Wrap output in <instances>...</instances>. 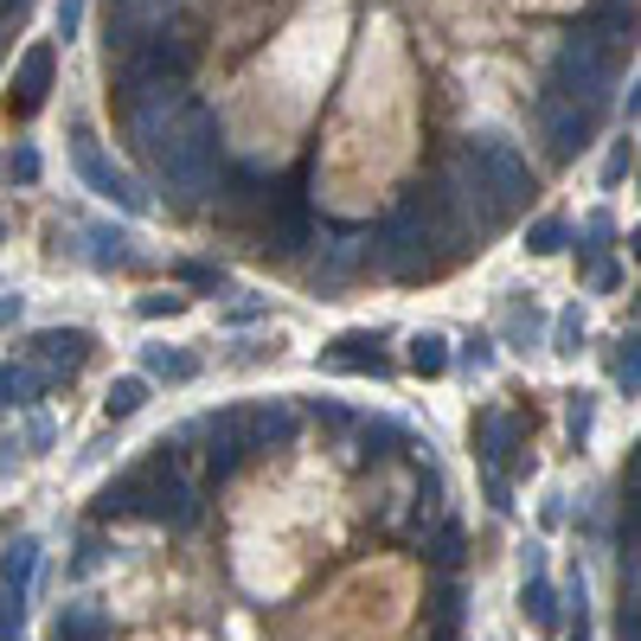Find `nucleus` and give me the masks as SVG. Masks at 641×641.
Returning a JSON list of instances; mask_svg holds the SVG:
<instances>
[{
    "label": "nucleus",
    "mask_w": 641,
    "mask_h": 641,
    "mask_svg": "<svg viewBox=\"0 0 641 641\" xmlns=\"http://www.w3.org/2000/svg\"><path fill=\"white\" fill-rule=\"evenodd\" d=\"M154 449H161V443H154ZM136 513L174 526V533H193V526L206 520V500H200L193 482H180V469H174L167 456H154L148 469H136Z\"/></svg>",
    "instance_id": "nucleus-1"
},
{
    "label": "nucleus",
    "mask_w": 641,
    "mask_h": 641,
    "mask_svg": "<svg viewBox=\"0 0 641 641\" xmlns=\"http://www.w3.org/2000/svg\"><path fill=\"white\" fill-rule=\"evenodd\" d=\"M616 90V52L603 46V39H565L559 46V65H552V90L546 97H571V103H597L603 110V97Z\"/></svg>",
    "instance_id": "nucleus-2"
},
{
    "label": "nucleus",
    "mask_w": 641,
    "mask_h": 641,
    "mask_svg": "<svg viewBox=\"0 0 641 641\" xmlns=\"http://www.w3.org/2000/svg\"><path fill=\"white\" fill-rule=\"evenodd\" d=\"M187 72H193V46H187V39H174V33L161 26V33H148L136 52H123L116 84H123V97H136L142 84H180Z\"/></svg>",
    "instance_id": "nucleus-3"
},
{
    "label": "nucleus",
    "mask_w": 641,
    "mask_h": 641,
    "mask_svg": "<svg viewBox=\"0 0 641 641\" xmlns=\"http://www.w3.org/2000/svg\"><path fill=\"white\" fill-rule=\"evenodd\" d=\"M469 161H475V174L488 180V193H495L500 213H513V206H526V200H533V167H526L507 142L482 136V142H469Z\"/></svg>",
    "instance_id": "nucleus-4"
},
{
    "label": "nucleus",
    "mask_w": 641,
    "mask_h": 641,
    "mask_svg": "<svg viewBox=\"0 0 641 641\" xmlns=\"http://www.w3.org/2000/svg\"><path fill=\"white\" fill-rule=\"evenodd\" d=\"M539 123H546L552 161H577V154L590 148V136H597L603 110H597V103H571V97H539Z\"/></svg>",
    "instance_id": "nucleus-5"
},
{
    "label": "nucleus",
    "mask_w": 641,
    "mask_h": 641,
    "mask_svg": "<svg viewBox=\"0 0 641 641\" xmlns=\"http://www.w3.org/2000/svg\"><path fill=\"white\" fill-rule=\"evenodd\" d=\"M77 180L97 193V200H110V206H123V213H148V193L129 180V174H116L110 161H103V148L97 142H84L77 136Z\"/></svg>",
    "instance_id": "nucleus-6"
},
{
    "label": "nucleus",
    "mask_w": 641,
    "mask_h": 641,
    "mask_svg": "<svg viewBox=\"0 0 641 641\" xmlns=\"http://www.w3.org/2000/svg\"><path fill=\"white\" fill-rule=\"evenodd\" d=\"M90 347H97V341H90L84 328H46V334L33 341V359H39V372L59 385V379H72L77 366L90 359Z\"/></svg>",
    "instance_id": "nucleus-7"
},
{
    "label": "nucleus",
    "mask_w": 641,
    "mask_h": 641,
    "mask_svg": "<svg viewBox=\"0 0 641 641\" xmlns=\"http://www.w3.org/2000/svg\"><path fill=\"white\" fill-rule=\"evenodd\" d=\"M200 436H206V469L218 482L244 462V411H218V418H200Z\"/></svg>",
    "instance_id": "nucleus-8"
},
{
    "label": "nucleus",
    "mask_w": 641,
    "mask_h": 641,
    "mask_svg": "<svg viewBox=\"0 0 641 641\" xmlns=\"http://www.w3.org/2000/svg\"><path fill=\"white\" fill-rule=\"evenodd\" d=\"M295 430H302L295 405H289V398H270V405L244 411V449H289Z\"/></svg>",
    "instance_id": "nucleus-9"
},
{
    "label": "nucleus",
    "mask_w": 641,
    "mask_h": 641,
    "mask_svg": "<svg viewBox=\"0 0 641 641\" xmlns=\"http://www.w3.org/2000/svg\"><path fill=\"white\" fill-rule=\"evenodd\" d=\"M475 449H482L488 475H500V469H507V456L520 449V418H507V411H482V418H475Z\"/></svg>",
    "instance_id": "nucleus-10"
},
{
    "label": "nucleus",
    "mask_w": 641,
    "mask_h": 641,
    "mask_svg": "<svg viewBox=\"0 0 641 641\" xmlns=\"http://www.w3.org/2000/svg\"><path fill=\"white\" fill-rule=\"evenodd\" d=\"M52 72H59V52H52V46H33V52L20 59V84H13V90H20V97H13V110H20V116H33V110L46 103Z\"/></svg>",
    "instance_id": "nucleus-11"
},
{
    "label": "nucleus",
    "mask_w": 641,
    "mask_h": 641,
    "mask_svg": "<svg viewBox=\"0 0 641 641\" xmlns=\"http://www.w3.org/2000/svg\"><path fill=\"white\" fill-rule=\"evenodd\" d=\"M328 366H341V372H392V359L379 354V334H341Z\"/></svg>",
    "instance_id": "nucleus-12"
},
{
    "label": "nucleus",
    "mask_w": 641,
    "mask_h": 641,
    "mask_svg": "<svg viewBox=\"0 0 641 641\" xmlns=\"http://www.w3.org/2000/svg\"><path fill=\"white\" fill-rule=\"evenodd\" d=\"M33 571H39V539L20 533L7 546V565H0V590H33Z\"/></svg>",
    "instance_id": "nucleus-13"
},
{
    "label": "nucleus",
    "mask_w": 641,
    "mask_h": 641,
    "mask_svg": "<svg viewBox=\"0 0 641 641\" xmlns=\"http://www.w3.org/2000/svg\"><path fill=\"white\" fill-rule=\"evenodd\" d=\"M520 610H526V623H533V629H546V636L559 629V590H552L546 577H526V590H520Z\"/></svg>",
    "instance_id": "nucleus-14"
},
{
    "label": "nucleus",
    "mask_w": 641,
    "mask_h": 641,
    "mask_svg": "<svg viewBox=\"0 0 641 641\" xmlns=\"http://www.w3.org/2000/svg\"><path fill=\"white\" fill-rule=\"evenodd\" d=\"M110 636V616L97 610V603H65V616H59V641H103Z\"/></svg>",
    "instance_id": "nucleus-15"
},
{
    "label": "nucleus",
    "mask_w": 641,
    "mask_h": 641,
    "mask_svg": "<svg viewBox=\"0 0 641 641\" xmlns=\"http://www.w3.org/2000/svg\"><path fill=\"white\" fill-rule=\"evenodd\" d=\"M308 231H315V225H308L302 193H289L283 206H277V238H270V244H277V251H302V244H308Z\"/></svg>",
    "instance_id": "nucleus-16"
},
{
    "label": "nucleus",
    "mask_w": 641,
    "mask_h": 641,
    "mask_svg": "<svg viewBox=\"0 0 641 641\" xmlns=\"http://www.w3.org/2000/svg\"><path fill=\"white\" fill-rule=\"evenodd\" d=\"M398 443H411V430L392 424V418H372V424H359V456H366V462H385Z\"/></svg>",
    "instance_id": "nucleus-17"
},
{
    "label": "nucleus",
    "mask_w": 641,
    "mask_h": 641,
    "mask_svg": "<svg viewBox=\"0 0 641 641\" xmlns=\"http://www.w3.org/2000/svg\"><path fill=\"white\" fill-rule=\"evenodd\" d=\"M148 379H167V385H187L193 372H200V359L180 354V347H148Z\"/></svg>",
    "instance_id": "nucleus-18"
},
{
    "label": "nucleus",
    "mask_w": 641,
    "mask_h": 641,
    "mask_svg": "<svg viewBox=\"0 0 641 641\" xmlns=\"http://www.w3.org/2000/svg\"><path fill=\"white\" fill-rule=\"evenodd\" d=\"M129 257H136V251H129V231H110V225L90 231V264H97V270H123Z\"/></svg>",
    "instance_id": "nucleus-19"
},
{
    "label": "nucleus",
    "mask_w": 641,
    "mask_h": 641,
    "mask_svg": "<svg viewBox=\"0 0 641 641\" xmlns=\"http://www.w3.org/2000/svg\"><path fill=\"white\" fill-rule=\"evenodd\" d=\"M411 372H418V379L449 372V341H443V334H411Z\"/></svg>",
    "instance_id": "nucleus-20"
},
{
    "label": "nucleus",
    "mask_w": 641,
    "mask_h": 641,
    "mask_svg": "<svg viewBox=\"0 0 641 641\" xmlns=\"http://www.w3.org/2000/svg\"><path fill=\"white\" fill-rule=\"evenodd\" d=\"M424 559H430V565H443V571H456L462 559H469V533H462V526L449 520V526H443V533H436V539L424 546Z\"/></svg>",
    "instance_id": "nucleus-21"
},
{
    "label": "nucleus",
    "mask_w": 641,
    "mask_h": 641,
    "mask_svg": "<svg viewBox=\"0 0 641 641\" xmlns=\"http://www.w3.org/2000/svg\"><path fill=\"white\" fill-rule=\"evenodd\" d=\"M46 385H52V379H46L39 366H13V372H0V392H7L13 405H39Z\"/></svg>",
    "instance_id": "nucleus-22"
},
{
    "label": "nucleus",
    "mask_w": 641,
    "mask_h": 641,
    "mask_svg": "<svg viewBox=\"0 0 641 641\" xmlns=\"http://www.w3.org/2000/svg\"><path fill=\"white\" fill-rule=\"evenodd\" d=\"M123 513H136V469L116 475V482L97 495V520H123Z\"/></svg>",
    "instance_id": "nucleus-23"
},
{
    "label": "nucleus",
    "mask_w": 641,
    "mask_h": 641,
    "mask_svg": "<svg viewBox=\"0 0 641 641\" xmlns=\"http://www.w3.org/2000/svg\"><path fill=\"white\" fill-rule=\"evenodd\" d=\"M142 405H148V379H116V385H110V398H103V411H110V418H136Z\"/></svg>",
    "instance_id": "nucleus-24"
},
{
    "label": "nucleus",
    "mask_w": 641,
    "mask_h": 641,
    "mask_svg": "<svg viewBox=\"0 0 641 641\" xmlns=\"http://www.w3.org/2000/svg\"><path fill=\"white\" fill-rule=\"evenodd\" d=\"M597 33L636 39V0H603V7H597Z\"/></svg>",
    "instance_id": "nucleus-25"
},
{
    "label": "nucleus",
    "mask_w": 641,
    "mask_h": 641,
    "mask_svg": "<svg viewBox=\"0 0 641 641\" xmlns=\"http://www.w3.org/2000/svg\"><path fill=\"white\" fill-rule=\"evenodd\" d=\"M565 244H571L565 218H539V225L526 231V251H533V257H552V251H565Z\"/></svg>",
    "instance_id": "nucleus-26"
},
{
    "label": "nucleus",
    "mask_w": 641,
    "mask_h": 641,
    "mask_svg": "<svg viewBox=\"0 0 641 641\" xmlns=\"http://www.w3.org/2000/svg\"><path fill=\"white\" fill-rule=\"evenodd\" d=\"M430 616H436V629H456V616H462V590H456L449 577L430 590Z\"/></svg>",
    "instance_id": "nucleus-27"
},
{
    "label": "nucleus",
    "mask_w": 641,
    "mask_h": 641,
    "mask_svg": "<svg viewBox=\"0 0 641 641\" xmlns=\"http://www.w3.org/2000/svg\"><path fill=\"white\" fill-rule=\"evenodd\" d=\"M26 629V590H0V641H20Z\"/></svg>",
    "instance_id": "nucleus-28"
},
{
    "label": "nucleus",
    "mask_w": 641,
    "mask_h": 641,
    "mask_svg": "<svg viewBox=\"0 0 641 641\" xmlns=\"http://www.w3.org/2000/svg\"><path fill=\"white\" fill-rule=\"evenodd\" d=\"M577 347H584V315H577V308H565V315H559V334H552V354H577Z\"/></svg>",
    "instance_id": "nucleus-29"
},
{
    "label": "nucleus",
    "mask_w": 641,
    "mask_h": 641,
    "mask_svg": "<svg viewBox=\"0 0 641 641\" xmlns=\"http://www.w3.org/2000/svg\"><path fill=\"white\" fill-rule=\"evenodd\" d=\"M39 167H46L39 148H13V161H7V174H13L20 187H39Z\"/></svg>",
    "instance_id": "nucleus-30"
},
{
    "label": "nucleus",
    "mask_w": 641,
    "mask_h": 641,
    "mask_svg": "<svg viewBox=\"0 0 641 641\" xmlns=\"http://www.w3.org/2000/svg\"><path fill=\"white\" fill-rule=\"evenodd\" d=\"M507 334H513V341H539V315H533V302H513V308H507Z\"/></svg>",
    "instance_id": "nucleus-31"
},
{
    "label": "nucleus",
    "mask_w": 641,
    "mask_h": 641,
    "mask_svg": "<svg viewBox=\"0 0 641 641\" xmlns=\"http://www.w3.org/2000/svg\"><path fill=\"white\" fill-rule=\"evenodd\" d=\"M636 379H641V354H636V341H623V354H616V385L636 398Z\"/></svg>",
    "instance_id": "nucleus-32"
},
{
    "label": "nucleus",
    "mask_w": 641,
    "mask_h": 641,
    "mask_svg": "<svg viewBox=\"0 0 641 641\" xmlns=\"http://www.w3.org/2000/svg\"><path fill=\"white\" fill-rule=\"evenodd\" d=\"M84 26V0H59V39H77Z\"/></svg>",
    "instance_id": "nucleus-33"
},
{
    "label": "nucleus",
    "mask_w": 641,
    "mask_h": 641,
    "mask_svg": "<svg viewBox=\"0 0 641 641\" xmlns=\"http://www.w3.org/2000/svg\"><path fill=\"white\" fill-rule=\"evenodd\" d=\"M180 277H187L193 289H225V277H218L213 264H180Z\"/></svg>",
    "instance_id": "nucleus-34"
},
{
    "label": "nucleus",
    "mask_w": 641,
    "mask_h": 641,
    "mask_svg": "<svg viewBox=\"0 0 641 641\" xmlns=\"http://www.w3.org/2000/svg\"><path fill=\"white\" fill-rule=\"evenodd\" d=\"M180 308H187V295H148V302H142L148 321H161V315H180Z\"/></svg>",
    "instance_id": "nucleus-35"
},
{
    "label": "nucleus",
    "mask_w": 641,
    "mask_h": 641,
    "mask_svg": "<svg viewBox=\"0 0 641 641\" xmlns=\"http://www.w3.org/2000/svg\"><path fill=\"white\" fill-rule=\"evenodd\" d=\"M462 359H469L475 372H482V366H495V341H488V334H475V341L462 347Z\"/></svg>",
    "instance_id": "nucleus-36"
},
{
    "label": "nucleus",
    "mask_w": 641,
    "mask_h": 641,
    "mask_svg": "<svg viewBox=\"0 0 641 641\" xmlns=\"http://www.w3.org/2000/svg\"><path fill=\"white\" fill-rule=\"evenodd\" d=\"M584 238H590V251H603L610 238H616V225H610V213H597L590 225H584Z\"/></svg>",
    "instance_id": "nucleus-37"
},
{
    "label": "nucleus",
    "mask_w": 641,
    "mask_h": 641,
    "mask_svg": "<svg viewBox=\"0 0 641 641\" xmlns=\"http://www.w3.org/2000/svg\"><path fill=\"white\" fill-rule=\"evenodd\" d=\"M623 174H629V142H616V154H610V167H603V180H610V187H616V180H623Z\"/></svg>",
    "instance_id": "nucleus-38"
},
{
    "label": "nucleus",
    "mask_w": 641,
    "mask_h": 641,
    "mask_svg": "<svg viewBox=\"0 0 641 641\" xmlns=\"http://www.w3.org/2000/svg\"><path fill=\"white\" fill-rule=\"evenodd\" d=\"M584 430H590V398L577 392V398H571V436H584Z\"/></svg>",
    "instance_id": "nucleus-39"
},
{
    "label": "nucleus",
    "mask_w": 641,
    "mask_h": 641,
    "mask_svg": "<svg viewBox=\"0 0 641 641\" xmlns=\"http://www.w3.org/2000/svg\"><path fill=\"white\" fill-rule=\"evenodd\" d=\"M616 636H623V641H641V623H636V603H623V616H616Z\"/></svg>",
    "instance_id": "nucleus-40"
},
{
    "label": "nucleus",
    "mask_w": 641,
    "mask_h": 641,
    "mask_svg": "<svg viewBox=\"0 0 641 641\" xmlns=\"http://www.w3.org/2000/svg\"><path fill=\"white\" fill-rule=\"evenodd\" d=\"M315 418H328V424H341V430L354 424V411H341V405H315Z\"/></svg>",
    "instance_id": "nucleus-41"
},
{
    "label": "nucleus",
    "mask_w": 641,
    "mask_h": 641,
    "mask_svg": "<svg viewBox=\"0 0 641 641\" xmlns=\"http://www.w3.org/2000/svg\"><path fill=\"white\" fill-rule=\"evenodd\" d=\"M26 443H33V449H46V443H52V424H46V418H33V430H26Z\"/></svg>",
    "instance_id": "nucleus-42"
},
{
    "label": "nucleus",
    "mask_w": 641,
    "mask_h": 641,
    "mask_svg": "<svg viewBox=\"0 0 641 641\" xmlns=\"http://www.w3.org/2000/svg\"><path fill=\"white\" fill-rule=\"evenodd\" d=\"M526 577H546V546H526Z\"/></svg>",
    "instance_id": "nucleus-43"
},
{
    "label": "nucleus",
    "mask_w": 641,
    "mask_h": 641,
    "mask_svg": "<svg viewBox=\"0 0 641 641\" xmlns=\"http://www.w3.org/2000/svg\"><path fill=\"white\" fill-rule=\"evenodd\" d=\"M20 321V295H0V328H13Z\"/></svg>",
    "instance_id": "nucleus-44"
},
{
    "label": "nucleus",
    "mask_w": 641,
    "mask_h": 641,
    "mask_svg": "<svg viewBox=\"0 0 641 641\" xmlns=\"http://www.w3.org/2000/svg\"><path fill=\"white\" fill-rule=\"evenodd\" d=\"M571 641H590V636H584V629H577V636H571Z\"/></svg>",
    "instance_id": "nucleus-45"
},
{
    "label": "nucleus",
    "mask_w": 641,
    "mask_h": 641,
    "mask_svg": "<svg viewBox=\"0 0 641 641\" xmlns=\"http://www.w3.org/2000/svg\"><path fill=\"white\" fill-rule=\"evenodd\" d=\"M0 405H7V392H0Z\"/></svg>",
    "instance_id": "nucleus-46"
}]
</instances>
